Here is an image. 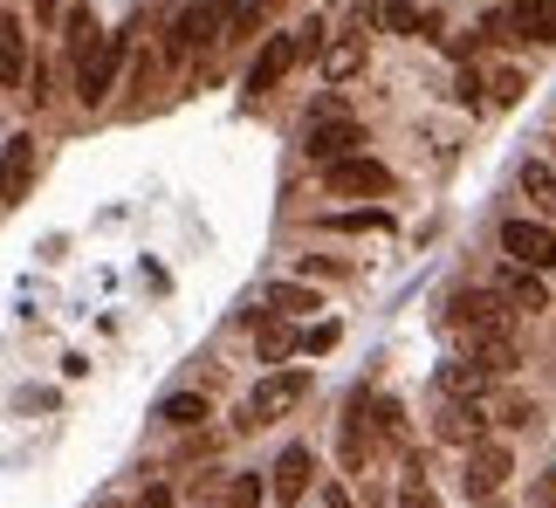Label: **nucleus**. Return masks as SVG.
Masks as SVG:
<instances>
[{
  "mask_svg": "<svg viewBox=\"0 0 556 508\" xmlns=\"http://www.w3.org/2000/svg\"><path fill=\"white\" fill-rule=\"evenodd\" d=\"M316 49H324V21H316V14L303 21V28H289V35H268L262 55L248 62V97H268L275 82H282L303 55H316Z\"/></svg>",
  "mask_w": 556,
  "mask_h": 508,
  "instance_id": "1",
  "label": "nucleus"
},
{
  "mask_svg": "<svg viewBox=\"0 0 556 508\" xmlns=\"http://www.w3.org/2000/svg\"><path fill=\"white\" fill-rule=\"evenodd\" d=\"M309 398V371H268L262 385H254L248 398H241V433H254V427H275V419H289L295 406Z\"/></svg>",
  "mask_w": 556,
  "mask_h": 508,
  "instance_id": "2",
  "label": "nucleus"
},
{
  "mask_svg": "<svg viewBox=\"0 0 556 508\" xmlns=\"http://www.w3.org/2000/svg\"><path fill=\"white\" fill-rule=\"evenodd\" d=\"M357 152H365V124L351 111H337V103H324V111L309 117V131H303V158L309 165H337V158H357Z\"/></svg>",
  "mask_w": 556,
  "mask_h": 508,
  "instance_id": "3",
  "label": "nucleus"
},
{
  "mask_svg": "<svg viewBox=\"0 0 556 508\" xmlns=\"http://www.w3.org/2000/svg\"><path fill=\"white\" fill-rule=\"evenodd\" d=\"M241 8H248V0H200V8H186V14L173 21V55H192V49H206V41L233 35Z\"/></svg>",
  "mask_w": 556,
  "mask_h": 508,
  "instance_id": "4",
  "label": "nucleus"
},
{
  "mask_svg": "<svg viewBox=\"0 0 556 508\" xmlns=\"http://www.w3.org/2000/svg\"><path fill=\"white\" fill-rule=\"evenodd\" d=\"M508 309L502 289H454V303H446V323L467 330V336H508Z\"/></svg>",
  "mask_w": 556,
  "mask_h": 508,
  "instance_id": "5",
  "label": "nucleus"
},
{
  "mask_svg": "<svg viewBox=\"0 0 556 508\" xmlns=\"http://www.w3.org/2000/svg\"><path fill=\"white\" fill-rule=\"evenodd\" d=\"M508 474H516V454L502 447V440H481V447H467V495L475 501H495L502 488H508Z\"/></svg>",
  "mask_w": 556,
  "mask_h": 508,
  "instance_id": "6",
  "label": "nucleus"
},
{
  "mask_svg": "<svg viewBox=\"0 0 556 508\" xmlns=\"http://www.w3.org/2000/svg\"><path fill=\"white\" fill-rule=\"evenodd\" d=\"M502 254L522 268H556V220H508L502 227Z\"/></svg>",
  "mask_w": 556,
  "mask_h": 508,
  "instance_id": "7",
  "label": "nucleus"
},
{
  "mask_svg": "<svg viewBox=\"0 0 556 508\" xmlns=\"http://www.w3.org/2000/svg\"><path fill=\"white\" fill-rule=\"evenodd\" d=\"M324 186L330 193H344V200H365V193H392V173H384L378 158H337V165H324Z\"/></svg>",
  "mask_w": 556,
  "mask_h": 508,
  "instance_id": "8",
  "label": "nucleus"
},
{
  "mask_svg": "<svg viewBox=\"0 0 556 508\" xmlns=\"http://www.w3.org/2000/svg\"><path fill=\"white\" fill-rule=\"evenodd\" d=\"M124 55H131V41L124 35H111L103 49L83 62V82H76V97H83V111H97L103 97H111V82H117V69H124Z\"/></svg>",
  "mask_w": 556,
  "mask_h": 508,
  "instance_id": "9",
  "label": "nucleus"
},
{
  "mask_svg": "<svg viewBox=\"0 0 556 508\" xmlns=\"http://www.w3.org/2000/svg\"><path fill=\"white\" fill-rule=\"evenodd\" d=\"M433 433L446 440V447H481V440H488V412H481V398H446V412L433 419Z\"/></svg>",
  "mask_w": 556,
  "mask_h": 508,
  "instance_id": "10",
  "label": "nucleus"
},
{
  "mask_svg": "<svg viewBox=\"0 0 556 508\" xmlns=\"http://www.w3.org/2000/svg\"><path fill=\"white\" fill-rule=\"evenodd\" d=\"M268 474H275V481H268L275 501H303V495H309V481H316V454L303 447V440H295V447L275 454V468H268Z\"/></svg>",
  "mask_w": 556,
  "mask_h": 508,
  "instance_id": "11",
  "label": "nucleus"
},
{
  "mask_svg": "<svg viewBox=\"0 0 556 508\" xmlns=\"http://www.w3.org/2000/svg\"><path fill=\"white\" fill-rule=\"evenodd\" d=\"M502 303L516 309V316H536V309H549V289H543V268H522V262H508L502 268Z\"/></svg>",
  "mask_w": 556,
  "mask_h": 508,
  "instance_id": "12",
  "label": "nucleus"
},
{
  "mask_svg": "<svg viewBox=\"0 0 556 508\" xmlns=\"http://www.w3.org/2000/svg\"><path fill=\"white\" fill-rule=\"evenodd\" d=\"M488 378H495V371H488L481 357H446V365H440V392L446 398H481Z\"/></svg>",
  "mask_w": 556,
  "mask_h": 508,
  "instance_id": "13",
  "label": "nucleus"
},
{
  "mask_svg": "<svg viewBox=\"0 0 556 508\" xmlns=\"http://www.w3.org/2000/svg\"><path fill=\"white\" fill-rule=\"evenodd\" d=\"M0 82L8 90H28V41H21V21H0Z\"/></svg>",
  "mask_w": 556,
  "mask_h": 508,
  "instance_id": "14",
  "label": "nucleus"
},
{
  "mask_svg": "<svg viewBox=\"0 0 556 508\" xmlns=\"http://www.w3.org/2000/svg\"><path fill=\"white\" fill-rule=\"evenodd\" d=\"M508 14H516L522 41H543V49H556V0H508Z\"/></svg>",
  "mask_w": 556,
  "mask_h": 508,
  "instance_id": "15",
  "label": "nucleus"
},
{
  "mask_svg": "<svg viewBox=\"0 0 556 508\" xmlns=\"http://www.w3.org/2000/svg\"><path fill=\"white\" fill-rule=\"evenodd\" d=\"M516 179H522V193L536 200V214H543V220H556V165H543V158H529V165H522Z\"/></svg>",
  "mask_w": 556,
  "mask_h": 508,
  "instance_id": "16",
  "label": "nucleus"
},
{
  "mask_svg": "<svg viewBox=\"0 0 556 508\" xmlns=\"http://www.w3.org/2000/svg\"><path fill=\"white\" fill-rule=\"evenodd\" d=\"M357 69H365V35H337L330 49H324V76L344 82V76H357Z\"/></svg>",
  "mask_w": 556,
  "mask_h": 508,
  "instance_id": "17",
  "label": "nucleus"
},
{
  "mask_svg": "<svg viewBox=\"0 0 556 508\" xmlns=\"http://www.w3.org/2000/svg\"><path fill=\"white\" fill-rule=\"evenodd\" d=\"M262 303H268L275 316H309V309H324V303H316V289H303V282H268Z\"/></svg>",
  "mask_w": 556,
  "mask_h": 508,
  "instance_id": "18",
  "label": "nucleus"
},
{
  "mask_svg": "<svg viewBox=\"0 0 556 508\" xmlns=\"http://www.w3.org/2000/svg\"><path fill=\"white\" fill-rule=\"evenodd\" d=\"M206 419V392H165L159 398V427H200Z\"/></svg>",
  "mask_w": 556,
  "mask_h": 508,
  "instance_id": "19",
  "label": "nucleus"
},
{
  "mask_svg": "<svg viewBox=\"0 0 556 508\" xmlns=\"http://www.w3.org/2000/svg\"><path fill=\"white\" fill-rule=\"evenodd\" d=\"M371 21L384 35H419L426 28V14L413 8V0H371Z\"/></svg>",
  "mask_w": 556,
  "mask_h": 508,
  "instance_id": "20",
  "label": "nucleus"
},
{
  "mask_svg": "<svg viewBox=\"0 0 556 508\" xmlns=\"http://www.w3.org/2000/svg\"><path fill=\"white\" fill-rule=\"evenodd\" d=\"M62 28H70V49H76L83 62H90L103 41H111V35H97V14H90V8H70V14H62Z\"/></svg>",
  "mask_w": 556,
  "mask_h": 508,
  "instance_id": "21",
  "label": "nucleus"
},
{
  "mask_svg": "<svg viewBox=\"0 0 556 508\" xmlns=\"http://www.w3.org/2000/svg\"><path fill=\"white\" fill-rule=\"evenodd\" d=\"M28 152H35V138L14 131V138H8V200L28 193Z\"/></svg>",
  "mask_w": 556,
  "mask_h": 508,
  "instance_id": "22",
  "label": "nucleus"
},
{
  "mask_svg": "<svg viewBox=\"0 0 556 508\" xmlns=\"http://www.w3.org/2000/svg\"><path fill=\"white\" fill-rule=\"evenodd\" d=\"M399 508H440V495H433V481H426V468L413 460L405 468V488H399Z\"/></svg>",
  "mask_w": 556,
  "mask_h": 508,
  "instance_id": "23",
  "label": "nucleus"
},
{
  "mask_svg": "<svg viewBox=\"0 0 556 508\" xmlns=\"http://www.w3.org/2000/svg\"><path fill=\"white\" fill-rule=\"evenodd\" d=\"M330 227H344V234H378V227H392L384 206H365V214H330Z\"/></svg>",
  "mask_w": 556,
  "mask_h": 508,
  "instance_id": "24",
  "label": "nucleus"
},
{
  "mask_svg": "<svg viewBox=\"0 0 556 508\" xmlns=\"http://www.w3.org/2000/svg\"><path fill=\"white\" fill-rule=\"evenodd\" d=\"M371 412H378L384 440H405V406H399V398H371Z\"/></svg>",
  "mask_w": 556,
  "mask_h": 508,
  "instance_id": "25",
  "label": "nucleus"
},
{
  "mask_svg": "<svg viewBox=\"0 0 556 508\" xmlns=\"http://www.w3.org/2000/svg\"><path fill=\"white\" fill-rule=\"evenodd\" d=\"M262 495H275L268 481H254V474H241V481H233V488H227V508H262Z\"/></svg>",
  "mask_w": 556,
  "mask_h": 508,
  "instance_id": "26",
  "label": "nucleus"
},
{
  "mask_svg": "<svg viewBox=\"0 0 556 508\" xmlns=\"http://www.w3.org/2000/svg\"><path fill=\"white\" fill-rule=\"evenodd\" d=\"M295 351V330L289 323H268V316H262V357H289Z\"/></svg>",
  "mask_w": 556,
  "mask_h": 508,
  "instance_id": "27",
  "label": "nucleus"
},
{
  "mask_svg": "<svg viewBox=\"0 0 556 508\" xmlns=\"http://www.w3.org/2000/svg\"><path fill=\"white\" fill-rule=\"evenodd\" d=\"M337 336H344L337 323H316V330H303V351H316V357H324V351H337Z\"/></svg>",
  "mask_w": 556,
  "mask_h": 508,
  "instance_id": "28",
  "label": "nucleus"
},
{
  "mask_svg": "<svg viewBox=\"0 0 556 508\" xmlns=\"http://www.w3.org/2000/svg\"><path fill=\"white\" fill-rule=\"evenodd\" d=\"M529 90V82H522V69H495V103H516Z\"/></svg>",
  "mask_w": 556,
  "mask_h": 508,
  "instance_id": "29",
  "label": "nucleus"
},
{
  "mask_svg": "<svg viewBox=\"0 0 556 508\" xmlns=\"http://www.w3.org/2000/svg\"><path fill=\"white\" fill-rule=\"evenodd\" d=\"M454 97L467 103V111H481V76H460V82H454Z\"/></svg>",
  "mask_w": 556,
  "mask_h": 508,
  "instance_id": "30",
  "label": "nucleus"
},
{
  "mask_svg": "<svg viewBox=\"0 0 556 508\" xmlns=\"http://www.w3.org/2000/svg\"><path fill=\"white\" fill-rule=\"evenodd\" d=\"M529 419H536V412H529L522 398H508V406H502V427H529Z\"/></svg>",
  "mask_w": 556,
  "mask_h": 508,
  "instance_id": "31",
  "label": "nucleus"
},
{
  "mask_svg": "<svg viewBox=\"0 0 556 508\" xmlns=\"http://www.w3.org/2000/svg\"><path fill=\"white\" fill-rule=\"evenodd\" d=\"M440 49L454 55V62H467V55H475V41H467V35H440Z\"/></svg>",
  "mask_w": 556,
  "mask_h": 508,
  "instance_id": "32",
  "label": "nucleus"
},
{
  "mask_svg": "<svg viewBox=\"0 0 556 508\" xmlns=\"http://www.w3.org/2000/svg\"><path fill=\"white\" fill-rule=\"evenodd\" d=\"M138 508H173V488H144V495H138Z\"/></svg>",
  "mask_w": 556,
  "mask_h": 508,
  "instance_id": "33",
  "label": "nucleus"
},
{
  "mask_svg": "<svg viewBox=\"0 0 556 508\" xmlns=\"http://www.w3.org/2000/svg\"><path fill=\"white\" fill-rule=\"evenodd\" d=\"M536 508H556V488H549V495H536Z\"/></svg>",
  "mask_w": 556,
  "mask_h": 508,
  "instance_id": "34",
  "label": "nucleus"
},
{
  "mask_svg": "<svg viewBox=\"0 0 556 508\" xmlns=\"http://www.w3.org/2000/svg\"><path fill=\"white\" fill-rule=\"evenodd\" d=\"M97 508H124V501H117V495H103V501H97Z\"/></svg>",
  "mask_w": 556,
  "mask_h": 508,
  "instance_id": "35",
  "label": "nucleus"
},
{
  "mask_svg": "<svg viewBox=\"0 0 556 508\" xmlns=\"http://www.w3.org/2000/svg\"><path fill=\"white\" fill-rule=\"evenodd\" d=\"M324 508H351V501H344V495H330V501H324Z\"/></svg>",
  "mask_w": 556,
  "mask_h": 508,
  "instance_id": "36",
  "label": "nucleus"
},
{
  "mask_svg": "<svg viewBox=\"0 0 556 508\" xmlns=\"http://www.w3.org/2000/svg\"><path fill=\"white\" fill-rule=\"evenodd\" d=\"M41 8H55V0H41Z\"/></svg>",
  "mask_w": 556,
  "mask_h": 508,
  "instance_id": "37",
  "label": "nucleus"
}]
</instances>
